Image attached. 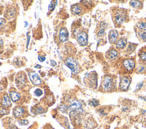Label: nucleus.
I'll return each instance as SVG.
<instances>
[{
    "label": "nucleus",
    "instance_id": "nucleus-39",
    "mask_svg": "<svg viewBox=\"0 0 146 129\" xmlns=\"http://www.w3.org/2000/svg\"><path fill=\"white\" fill-rule=\"evenodd\" d=\"M121 129H125V128H121Z\"/></svg>",
    "mask_w": 146,
    "mask_h": 129
},
{
    "label": "nucleus",
    "instance_id": "nucleus-38",
    "mask_svg": "<svg viewBox=\"0 0 146 129\" xmlns=\"http://www.w3.org/2000/svg\"><path fill=\"white\" fill-rule=\"evenodd\" d=\"M10 129H17V127H15V126H13L11 127V128H10Z\"/></svg>",
    "mask_w": 146,
    "mask_h": 129
},
{
    "label": "nucleus",
    "instance_id": "nucleus-3",
    "mask_svg": "<svg viewBox=\"0 0 146 129\" xmlns=\"http://www.w3.org/2000/svg\"><path fill=\"white\" fill-rule=\"evenodd\" d=\"M66 65L71 70V72L74 74H76L79 70V65L75 59L72 57H68L66 60Z\"/></svg>",
    "mask_w": 146,
    "mask_h": 129
},
{
    "label": "nucleus",
    "instance_id": "nucleus-2",
    "mask_svg": "<svg viewBox=\"0 0 146 129\" xmlns=\"http://www.w3.org/2000/svg\"><path fill=\"white\" fill-rule=\"evenodd\" d=\"M103 89L106 91H111L113 90L115 85L113 78L109 76H106L104 77L103 83H102Z\"/></svg>",
    "mask_w": 146,
    "mask_h": 129
},
{
    "label": "nucleus",
    "instance_id": "nucleus-34",
    "mask_svg": "<svg viewBox=\"0 0 146 129\" xmlns=\"http://www.w3.org/2000/svg\"><path fill=\"white\" fill-rule=\"evenodd\" d=\"M51 65H52V66H55V65H56V63L54 61H53V60H51Z\"/></svg>",
    "mask_w": 146,
    "mask_h": 129
},
{
    "label": "nucleus",
    "instance_id": "nucleus-32",
    "mask_svg": "<svg viewBox=\"0 0 146 129\" xmlns=\"http://www.w3.org/2000/svg\"><path fill=\"white\" fill-rule=\"evenodd\" d=\"M30 35H27V48L28 47V45L29 44V42H30Z\"/></svg>",
    "mask_w": 146,
    "mask_h": 129
},
{
    "label": "nucleus",
    "instance_id": "nucleus-24",
    "mask_svg": "<svg viewBox=\"0 0 146 129\" xmlns=\"http://www.w3.org/2000/svg\"><path fill=\"white\" fill-rule=\"evenodd\" d=\"M143 82H140L138 83L137 84V85H136V89H135V91L140 89L143 86Z\"/></svg>",
    "mask_w": 146,
    "mask_h": 129
},
{
    "label": "nucleus",
    "instance_id": "nucleus-10",
    "mask_svg": "<svg viewBox=\"0 0 146 129\" xmlns=\"http://www.w3.org/2000/svg\"><path fill=\"white\" fill-rule=\"evenodd\" d=\"M107 27V24L104 22H102L100 24V30L98 32V36L102 37L103 36L106 32V28Z\"/></svg>",
    "mask_w": 146,
    "mask_h": 129
},
{
    "label": "nucleus",
    "instance_id": "nucleus-12",
    "mask_svg": "<svg viewBox=\"0 0 146 129\" xmlns=\"http://www.w3.org/2000/svg\"><path fill=\"white\" fill-rule=\"evenodd\" d=\"M24 109L22 107L18 106L15 108V109L14 110V115L16 117H21V116H22V115L24 113Z\"/></svg>",
    "mask_w": 146,
    "mask_h": 129
},
{
    "label": "nucleus",
    "instance_id": "nucleus-30",
    "mask_svg": "<svg viewBox=\"0 0 146 129\" xmlns=\"http://www.w3.org/2000/svg\"><path fill=\"white\" fill-rule=\"evenodd\" d=\"M36 111L37 112V113H41L43 111V109L41 107H39L36 109Z\"/></svg>",
    "mask_w": 146,
    "mask_h": 129
},
{
    "label": "nucleus",
    "instance_id": "nucleus-7",
    "mask_svg": "<svg viewBox=\"0 0 146 129\" xmlns=\"http://www.w3.org/2000/svg\"><path fill=\"white\" fill-rule=\"evenodd\" d=\"M29 77L31 82L34 85H39L41 83V80L38 74L35 72H30L29 73Z\"/></svg>",
    "mask_w": 146,
    "mask_h": 129
},
{
    "label": "nucleus",
    "instance_id": "nucleus-17",
    "mask_svg": "<svg viewBox=\"0 0 146 129\" xmlns=\"http://www.w3.org/2000/svg\"><path fill=\"white\" fill-rule=\"evenodd\" d=\"M130 5L134 8L140 9L142 6V3L139 1H130Z\"/></svg>",
    "mask_w": 146,
    "mask_h": 129
},
{
    "label": "nucleus",
    "instance_id": "nucleus-23",
    "mask_svg": "<svg viewBox=\"0 0 146 129\" xmlns=\"http://www.w3.org/2000/svg\"><path fill=\"white\" fill-rule=\"evenodd\" d=\"M34 93H35V94L36 96L39 97V96H40V95L43 94V91H42L40 89H36V90L34 91Z\"/></svg>",
    "mask_w": 146,
    "mask_h": 129
},
{
    "label": "nucleus",
    "instance_id": "nucleus-6",
    "mask_svg": "<svg viewBox=\"0 0 146 129\" xmlns=\"http://www.w3.org/2000/svg\"><path fill=\"white\" fill-rule=\"evenodd\" d=\"M87 35L86 32H82L80 33H79L78 36H77V40L79 42V43L84 46L87 45Z\"/></svg>",
    "mask_w": 146,
    "mask_h": 129
},
{
    "label": "nucleus",
    "instance_id": "nucleus-33",
    "mask_svg": "<svg viewBox=\"0 0 146 129\" xmlns=\"http://www.w3.org/2000/svg\"><path fill=\"white\" fill-rule=\"evenodd\" d=\"M145 69V68L143 66H141V67H140V69H139V72H143L144 70Z\"/></svg>",
    "mask_w": 146,
    "mask_h": 129
},
{
    "label": "nucleus",
    "instance_id": "nucleus-19",
    "mask_svg": "<svg viewBox=\"0 0 146 129\" xmlns=\"http://www.w3.org/2000/svg\"><path fill=\"white\" fill-rule=\"evenodd\" d=\"M72 11L74 14H79L81 13L82 9L79 6H75L73 7V8L72 9Z\"/></svg>",
    "mask_w": 146,
    "mask_h": 129
},
{
    "label": "nucleus",
    "instance_id": "nucleus-1",
    "mask_svg": "<svg viewBox=\"0 0 146 129\" xmlns=\"http://www.w3.org/2000/svg\"><path fill=\"white\" fill-rule=\"evenodd\" d=\"M113 18V22L116 25H121L127 20L128 14L124 10L119 9L114 13Z\"/></svg>",
    "mask_w": 146,
    "mask_h": 129
},
{
    "label": "nucleus",
    "instance_id": "nucleus-15",
    "mask_svg": "<svg viewBox=\"0 0 146 129\" xmlns=\"http://www.w3.org/2000/svg\"><path fill=\"white\" fill-rule=\"evenodd\" d=\"M10 97L13 101H17L20 98L21 95L18 92L11 91L10 92Z\"/></svg>",
    "mask_w": 146,
    "mask_h": 129
},
{
    "label": "nucleus",
    "instance_id": "nucleus-4",
    "mask_svg": "<svg viewBox=\"0 0 146 129\" xmlns=\"http://www.w3.org/2000/svg\"><path fill=\"white\" fill-rule=\"evenodd\" d=\"M131 83V78L127 76H122L120 77L119 84L120 89L121 90H126L128 89Z\"/></svg>",
    "mask_w": 146,
    "mask_h": 129
},
{
    "label": "nucleus",
    "instance_id": "nucleus-8",
    "mask_svg": "<svg viewBox=\"0 0 146 129\" xmlns=\"http://www.w3.org/2000/svg\"><path fill=\"white\" fill-rule=\"evenodd\" d=\"M68 37V32L66 28H62L59 32V40L62 42L66 41Z\"/></svg>",
    "mask_w": 146,
    "mask_h": 129
},
{
    "label": "nucleus",
    "instance_id": "nucleus-20",
    "mask_svg": "<svg viewBox=\"0 0 146 129\" xmlns=\"http://www.w3.org/2000/svg\"><path fill=\"white\" fill-rule=\"evenodd\" d=\"M139 56L141 60L146 61V51H143L140 52L139 54Z\"/></svg>",
    "mask_w": 146,
    "mask_h": 129
},
{
    "label": "nucleus",
    "instance_id": "nucleus-5",
    "mask_svg": "<svg viewBox=\"0 0 146 129\" xmlns=\"http://www.w3.org/2000/svg\"><path fill=\"white\" fill-rule=\"evenodd\" d=\"M123 64L127 71H131L135 66V63L132 59H125L123 61Z\"/></svg>",
    "mask_w": 146,
    "mask_h": 129
},
{
    "label": "nucleus",
    "instance_id": "nucleus-21",
    "mask_svg": "<svg viewBox=\"0 0 146 129\" xmlns=\"http://www.w3.org/2000/svg\"><path fill=\"white\" fill-rule=\"evenodd\" d=\"M90 104L92 106H97L99 105V101L95 99H93L90 101Z\"/></svg>",
    "mask_w": 146,
    "mask_h": 129
},
{
    "label": "nucleus",
    "instance_id": "nucleus-25",
    "mask_svg": "<svg viewBox=\"0 0 146 129\" xmlns=\"http://www.w3.org/2000/svg\"><path fill=\"white\" fill-rule=\"evenodd\" d=\"M141 38L143 40V41H146V32H142L141 34Z\"/></svg>",
    "mask_w": 146,
    "mask_h": 129
},
{
    "label": "nucleus",
    "instance_id": "nucleus-29",
    "mask_svg": "<svg viewBox=\"0 0 146 129\" xmlns=\"http://www.w3.org/2000/svg\"><path fill=\"white\" fill-rule=\"evenodd\" d=\"M5 20L3 19H2V18H0V28L5 24Z\"/></svg>",
    "mask_w": 146,
    "mask_h": 129
},
{
    "label": "nucleus",
    "instance_id": "nucleus-26",
    "mask_svg": "<svg viewBox=\"0 0 146 129\" xmlns=\"http://www.w3.org/2000/svg\"><path fill=\"white\" fill-rule=\"evenodd\" d=\"M19 123L21 125H26L27 124H28V121L27 120H25V119H22V120H19Z\"/></svg>",
    "mask_w": 146,
    "mask_h": 129
},
{
    "label": "nucleus",
    "instance_id": "nucleus-35",
    "mask_svg": "<svg viewBox=\"0 0 146 129\" xmlns=\"http://www.w3.org/2000/svg\"><path fill=\"white\" fill-rule=\"evenodd\" d=\"M42 66H41V65H36L35 66V68H40Z\"/></svg>",
    "mask_w": 146,
    "mask_h": 129
},
{
    "label": "nucleus",
    "instance_id": "nucleus-37",
    "mask_svg": "<svg viewBox=\"0 0 146 129\" xmlns=\"http://www.w3.org/2000/svg\"><path fill=\"white\" fill-rule=\"evenodd\" d=\"M25 27H27V26H28V23H27V22H26V21L25 22Z\"/></svg>",
    "mask_w": 146,
    "mask_h": 129
},
{
    "label": "nucleus",
    "instance_id": "nucleus-36",
    "mask_svg": "<svg viewBox=\"0 0 146 129\" xmlns=\"http://www.w3.org/2000/svg\"><path fill=\"white\" fill-rule=\"evenodd\" d=\"M3 44V41L1 39H0V45H2Z\"/></svg>",
    "mask_w": 146,
    "mask_h": 129
},
{
    "label": "nucleus",
    "instance_id": "nucleus-14",
    "mask_svg": "<svg viewBox=\"0 0 146 129\" xmlns=\"http://www.w3.org/2000/svg\"><path fill=\"white\" fill-rule=\"evenodd\" d=\"M1 103H2V106L4 107H9L11 105V103L10 98L7 94L4 95Z\"/></svg>",
    "mask_w": 146,
    "mask_h": 129
},
{
    "label": "nucleus",
    "instance_id": "nucleus-27",
    "mask_svg": "<svg viewBox=\"0 0 146 129\" xmlns=\"http://www.w3.org/2000/svg\"><path fill=\"white\" fill-rule=\"evenodd\" d=\"M45 59H46V58H45L44 56H43L42 55H39L38 56V60H39V61L43 62V61H44L45 60Z\"/></svg>",
    "mask_w": 146,
    "mask_h": 129
},
{
    "label": "nucleus",
    "instance_id": "nucleus-16",
    "mask_svg": "<svg viewBox=\"0 0 146 129\" xmlns=\"http://www.w3.org/2000/svg\"><path fill=\"white\" fill-rule=\"evenodd\" d=\"M126 45V40L123 39H120L116 43V47L117 48H123Z\"/></svg>",
    "mask_w": 146,
    "mask_h": 129
},
{
    "label": "nucleus",
    "instance_id": "nucleus-28",
    "mask_svg": "<svg viewBox=\"0 0 146 129\" xmlns=\"http://www.w3.org/2000/svg\"><path fill=\"white\" fill-rule=\"evenodd\" d=\"M7 113V110L4 109H0V114L1 115H3Z\"/></svg>",
    "mask_w": 146,
    "mask_h": 129
},
{
    "label": "nucleus",
    "instance_id": "nucleus-9",
    "mask_svg": "<svg viewBox=\"0 0 146 129\" xmlns=\"http://www.w3.org/2000/svg\"><path fill=\"white\" fill-rule=\"evenodd\" d=\"M118 36V32L115 30H111L108 33V39L111 43H113L116 41Z\"/></svg>",
    "mask_w": 146,
    "mask_h": 129
},
{
    "label": "nucleus",
    "instance_id": "nucleus-22",
    "mask_svg": "<svg viewBox=\"0 0 146 129\" xmlns=\"http://www.w3.org/2000/svg\"><path fill=\"white\" fill-rule=\"evenodd\" d=\"M55 7V3H54V1H51L48 6V10L49 11L53 10L54 9Z\"/></svg>",
    "mask_w": 146,
    "mask_h": 129
},
{
    "label": "nucleus",
    "instance_id": "nucleus-13",
    "mask_svg": "<svg viewBox=\"0 0 146 129\" xmlns=\"http://www.w3.org/2000/svg\"><path fill=\"white\" fill-rule=\"evenodd\" d=\"M117 52L116 50L114 49H110L108 52L107 53V56L110 59V60H115L117 58Z\"/></svg>",
    "mask_w": 146,
    "mask_h": 129
},
{
    "label": "nucleus",
    "instance_id": "nucleus-11",
    "mask_svg": "<svg viewBox=\"0 0 146 129\" xmlns=\"http://www.w3.org/2000/svg\"><path fill=\"white\" fill-rule=\"evenodd\" d=\"M82 106V103L76 100H74L72 101L69 106V109L73 110H76L78 109H80Z\"/></svg>",
    "mask_w": 146,
    "mask_h": 129
},
{
    "label": "nucleus",
    "instance_id": "nucleus-18",
    "mask_svg": "<svg viewBox=\"0 0 146 129\" xmlns=\"http://www.w3.org/2000/svg\"><path fill=\"white\" fill-rule=\"evenodd\" d=\"M136 26L140 29L146 31V22L140 21L136 24Z\"/></svg>",
    "mask_w": 146,
    "mask_h": 129
},
{
    "label": "nucleus",
    "instance_id": "nucleus-31",
    "mask_svg": "<svg viewBox=\"0 0 146 129\" xmlns=\"http://www.w3.org/2000/svg\"><path fill=\"white\" fill-rule=\"evenodd\" d=\"M67 109H66V106H62L61 107H60V110H61V111H64V110H66Z\"/></svg>",
    "mask_w": 146,
    "mask_h": 129
}]
</instances>
